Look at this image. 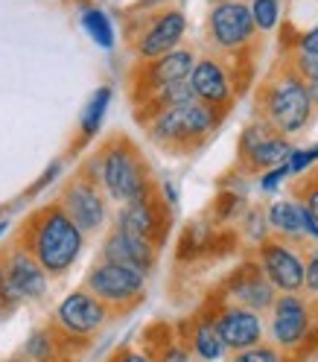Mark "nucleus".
<instances>
[{
  "mask_svg": "<svg viewBox=\"0 0 318 362\" xmlns=\"http://www.w3.org/2000/svg\"><path fill=\"white\" fill-rule=\"evenodd\" d=\"M15 243L24 245L44 266L47 275L59 278L64 272H71L73 263L79 260L85 248V231L59 202H50V205H41L38 211L30 214V219L20 225Z\"/></svg>",
  "mask_w": 318,
  "mask_h": 362,
  "instance_id": "f257e3e1",
  "label": "nucleus"
},
{
  "mask_svg": "<svg viewBox=\"0 0 318 362\" xmlns=\"http://www.w3.org/2000/svg\"><path fill=\"white\" fill-rule=\"evenodd\" d=\"M82 167L100 181L105 196L117 205H131V202L158 193L146 158L126 134H111Z\"/></svg>",
  "mask_w": 318,
  "mask_h": 362,
  "instance_id": "f03ea898",
  "label": "nucleus"
},
{
  "mask_svg": "<svg viewBox=\"0 0 318 362\" xmlns=\"http://www.w3.org/2000/svg\"><path fill=\"white\" fill-rule=\"evenodd\" d=\"M312 94L310 85L292 71V64L283 62L269 74V79L260 85L257 94V117L266 120L271 129L283 138H292L307 129L312 120Z\"/></svg>",
  "mask_w": 318,
  "mask_h": 362,
  "instance_id": "7ed1b4c3",
  "label": "nucleus"
},
{
  "mask_svg": "<svg viewBox=\"0 0 318 362\" xmlns=\"http://www.w3.org/2000/svg\"><path fill=\"white\" fill-rule=\"evenodd\" d=\"M219 123H222V111L193 100L184 105H172V108L158 111L143 126L149 132L152 144H158L167 152H175V155H187V152L199 149L201 144H208L211 134L219 129Z\"/></svg>",
  "mask_w": 318,
  "mask_h": 362,
  "instance_id": "20e7f679",
  "label": "nucleus"
},
{
  "mask_svg": "<svg viewBox=\"0 0 318 362\" xmlns=\"http://www.w3.org/2000/svg\"><path fill=\"white\" fill-rule=\"evenodd\" d=\"M146 278L143 272L129 269V266H117L100 260L88 269L85 275V289L94 292V296L111 310V313H126L131 307H138L146 296Z\"/></svg>",
  "mask_w": 318,
  "mask_h": 362,
  "instance_id": "39448f33",
  "label": "nucleus"
},
{
  "mask_svg": "<svg viewBox=\"0 0 318 362\" xmlns=\"http://www.w3.org/2000/svg\"><path fill=\"white\" fill-rule=\"evenodd\" d=\"M257 24L248 4L240 0H219L208 15V38L211 44L225 53V56H237L242 59L257 41Z\"/></svg>",
  "mask_w": 318,
  "mask_h": 362,
  "instance_id": "423d86ee",
  "label": "nucleus"
},
{
  "mask_svg": "<svg viewBox=\"0 0 318 362\" xmlns=\"http://www.w3.org/2000/svg\"><path fill=\"white\" fill-rule=\"evenodd\" d=\"M315 327V313L307 298H301L298 292H286L278 296V301L269 310V339L271 345H278L286 354L301 351Z\"/></svg>",
  "mask_w": 318,
  "mask_h": 362,
  "instance_id": "0eeeda50",
  "label": "nucleus"
},
{
  "mask_svg": "<svg viewBox=\"0 0 318 362\" xmlns=\"http://www.w3.org/2000/svg\"><path fill=\"white\" fill-rule=\"evenodd\" d=\"M254 260L263 269V275L269 278V284L275 286L281 296H286V292H304L307 255L301 252L298 243H289V240H281V237H269L266 243L257 245Z\"/></svg>",
  "mask_w": 318,
  "mask_h": 362,
  "instance_id": "6e6552de",
  "label": "nucleus"
},
{
  "mask_svg": "<svg viewBox=\"0 0 318 362\" xmlns=\"http://www.w3.org/2000/svg\"><path fill=\"white\" fill-rule=\"evenodd\" d=\"M59 205L71 214V219L85 234L102 231V225L108 219V196L100 187V181L85 167L73 178H67V185L61 187V196H59Z\"/></svg>",
  "mask_w": 318,
  "mask_h": 362,
  "instance_id": "1a4fd4ad",
  "label": "nucleus"
},
{
  "mask_svg": "<svg viewBox=\"0 0 318 362\" xmlns=\"http://www.w3.org/2000/svg\"><path fill=\"white\" fill-rule=\"evenodd\" d=\"M289 138L278 134L266 120H252L240 134V167L252 175H260L266 170L283 167L292 155Z\"/></svg>",
  "mask_w": 318,
  "mask_h": 362,
  "instance_id": "9d476101",
  "label": "nucleus"
},
{
  "mask_svg": "<svg viewBox=\"0 0 318 362\" xmlns=\"http://www.w3.org/2000/svg\"><path fill=\"white\" fill-rule=\"evenodd\" d=\"M111 313L94 292H88L85 286L82 289H73L67 292L61 298V304L56 307V322L53 327L64 336V339H88L94 336L97 330L105 327V322L111 319Z\"/></svg>",
  "mask_w": 318,
  "mask_h": 362,
  "instance_id": "9b49d317",
  "label": "nucleus"
},
{
  "mask_svg": "<svg viewBox=\"0 0 318 362\" xmlns=\"http://www.w3.org/2000/svg\"><path fill=\"white\" fill-rule=\"evenodd\" d=\"M190 85H193V94L199 103L211 105L216 111H228L240 94V85L231 74V67L225 64V59L216 56H201L190 74Z\"/></svg>",
  "mask_w": 318,
  "mask_h": 362,
  "instance_id": "f8f14e48",
  "label": "nucleus"
},
{
  "mask_svg": "<svg viewBox=\"0 0 318 362\" xmlns=\"http://www.w3.org/2000/svg\"><path fill=\"white\" fill-rule=\"evenodd\" d=\"M213 319H216L219 336H222L225 348H228V354H240V351H248V348L266 342L269 325L263 319V313L225 301L213 310Z\"/></svg>",
  "mask_w": 318,
  "mask_h": 362,
  "instance_id": "ddd939ff",
  "label": "nucleus"
},
{
  "mask_svg": "<svg viewBox=\"0 0 318 362\" xmlns=\"http://www.w3.org/2000/svg\"><path fill=\"white\" fill-rule=\"evenodd\" d=\"M196 53L190 47H178L161 59H155V62H141L138 67V79H134V100H138V105L152 97L155 90H161L172 82H184L190 79L193 74V67H196Z\"/></svg>",
  "mask_w": 318,
  "mask_h": 362,
  "instance_id": "4468645a",
  "label": "nucleus"
},
{
  "mask_svg": "<svg viewBox=\"0 0 318 362\" xmlns=\"http://www.w3.org/2000/svg\"><path fill=\"white\" fill-rule=\"evenodd\" d=\"M114 225L161 248V243L167 240V231H170V205L158 193H152L141 202H131V205H120Z\"/></svg>",
  "mask_w": 318,
  "mask_h": 362,
  "instance_id": "2eb2a0df",
  "label": "nucleus"
},
{
  "mask_svg": "<svg viewBox=\"0 0 318 362\" xmlns=\"http://www.w3.org/2000/svg\"><path fill=\"white\" fill-rule=\"evenodd\" d=\"M184 33H187V15L181 9H164L134 38V53H138L141 62H155V59L178 50Z\"/></svg>",
  "mask_w": 318,
  "mask_h": 362,
  "instance_id": "dca6fc26",
  "label": "nucleus"
},
{
  "mask_svg": "<svg viewBox=\"0 0 318 362\" xmlns=\"http://www.w3.org/2000/svg\"><path fill=\"white\" fill-rule=\"evenodd\" d=\"M281 292L269 284V278L263 275V269L257 266V260H248L240 269L231 272V278L225 281V301L248 307L254 313H269L271 304L278 301Z\"/></svg>",
  "mask_w": 318,
  "mask_h": 362,
  "instance_id": "f3484780",
  "label": "nucleus"
},
{
  "mask_svg": "<svg viewBox=\"0 0 318 362\" xmlns=\"http://www.w3.org/2000/svg\"><path fill=\"white\" fill-rule=\"evenodd\" d=\"M0 255H4V269H6L9 286L18 296V301H38L44 292H47L50 275L20 243H12L6 252L0 248Z\"/></svg>",
  "mask_w": 318,
  "mask_h": 362,
  "instance_id": "a211bd4d",
  "label": "nucleus"
},
{
  "mask_svg": "<svg viewBox=\"0 0 318 362\" xmlns=\"http://www.w3.org/2000/svg\"><path fill=\"white\" fill-rule=\"evenodd\" d=\"M100 260H108V263H117V266H129V269H138L143 275L155 269L158 263V245L143 240V237H134L123 228H111L102 240V252H100Z\"/></svg>",
  "mask_w": 318,
  "mask_h": 362,
  "instance_id": "6ab92c4d",
  "label": "nucleus"
},
{
  "mask_svg": "<svg viewBox=\"0 0 318 362\" xmlns=\"http://www.w3.org/2000/svg\"><path fill=\"white\" fill-rule=\"evenodd\" d=\"M266 216H269V228H271V237H281V240H289V243H304L307 240V211L301 205L298 196H289V199H275L271 205L266 208Z\"/></svg>",
  "mask_w": 318,
  "mask_h": 362,
  "instance_id": "aec40b11",
  "label": "nucleus"
},
{
  "mask_svg": "<svg viewBox=\"0 0 318 362\" xmlns=\"http://www.w3.org/2000/svg\"><path fill=\"white\" fill-rule=\"evenodd\" d=\"M187 327H190V333H187L184 342L199 362H222L225 356H231L222 342V336H219L213 313H199L196 319H190Z\"/></svg>",
  "mask_w": 318,
  "mask_h": 362,
  "instance_id": "412c9836",
  "label": "nucleus"
},
{
  "mask_svg": "<svg viewBox=\"0 0 318 362\" xmlns=\"http://www.w3.org/2000/svg\"><path fill=\"white\" fill-rule=\"evenodd\" d=\"M111 100H114V90H111V85H100L94 94H90V100H88L85 108H82V117H79L82 141H90V138H94V134L102 129V120H105V115H108Z\"/></svg>",
  "mask_w": 318,
  "mask_h": 362,
  "instance_id": "4be33fe9",
  "label": "nucleus"
},
{
  "mask_svg": "<svg viewBox=\"0 0 318 362\" xmlns=\"http://www.w3.org/2000/svg\"><path fill=\"white\" fill-rule=\"evenodd\" d=\"M82 27H85V33L94 38V44L97 47H102V50H111L114 47V24H111V18L102 12V9H97V6H90V9H85L82 12Z\"/></svg>",
  "mask_w": 318,
  "mask_h": 362,
  "instance_id": "5701e85b",
  "label": "nucleus"
},
{
  "mask_svg": "<svg viewBox=\"0 0 318 362\" xmlns=\"http://www.w3.org/2000/svg\"><path fill=\"white\" fill-rule=\"evenodd\" d=\"M56 327H41V330H33L30 339H27V348H24V356H30L33 362H56V354H59V342H56Z\"/></svg>",
  "mask_w": 318,
  "mask_h": 362,
  "instance_id": "b1692460",
  "label": "nucleus"
},
{
  "mask_svg": "<svg viewBox=\"0 0 318 362\" xmlns=\"http://www.w3.org/2000/svg\"><path fill=\"white\" fill-rule=\"evenodd\" d=\"M228 362H289V354L281 351L278 345L271 342H260L248 351H240V354H231Z\"/></svg>",
  "mask_w": 318,
  "mask_h": 362,
  "instance_id": "393cba45",
  "label": "nucleus"
},
{
  "mask_svg": "<svg viewBox=\"0 0 318 362\" xmlns=\"http://www.w3.org/2000/svg\"><path fill=\"white\" fill-rule=\"evenodd\" d=\"M252 6V15H254V24L260 33H271L278 24H281V0H254Z\"/></svg>",
  "mask_w": 318,
  "mask_h": 362,
  "instance_id": "a878e982",
  "label": "nucleus"
},
{
  "mask_svg": "<svg viewBox=\"0 0 318 362\" xmlns=\"http://www.w3.org/2000/svg\"><path fill=\"white\" fill-rule=\"evenodd\" d=\"M289 64H292V71L298 74L307 85H315L318 82V53H307V50H295L289 59H286Z\"/></svg>",
  "mask_w": 318,
  "mask_h": 362,
  "instance_id": "bb28decb",
  "label": "nucleus"
},
{
  "mask_svg": "<svg viewBox=\"0 0 318 362\" xmlns=\"http://www.w3.org/2000/svg\"><path fill=\"white\" fill-rule=\"evenodd\" d=\"M292 196L301 199L307 216L318 225V175L315 178H304V181H295V193Z\"/></svg>",
  "mask_w": 318,
  "mask_h": 362,
  "instance_id": "cd10ccee",
  "label": "nucleus"
},
{
  "mask_svg": "<svg viewBox=\"0 0 318 362\" xmlns=\"http://www.w3.org/2000/svg\"><path fill=\"white\" fill-rule=\"evenodd\" d=\"M315 164H318V144H315V146H307V149H292L289 161H286L292 178H301V175H304L307 170H312Z\"/></svg>",
  "mask_w": 318,
  "mask_h": 362,
  "instance_id": "c85d7f7f",
  "label": "nucleus"
},
{
  "mask_svg": "<svg viewBox=\"0 0 318 362\" xmlns=\"http://www.w3.org/2000/svg\"><path fill=\"white\" fill-rule=\"evenodd\" d=\"M155 362H193L196 356L190 354L187 342H175V339H167V342L161 345V351L152 354Z\"/></svg>",
  "mask_w": 318,
  "mask_h": 362,
  "instance_id": "c756f323",
  "label": "nucleus"
},
{
  "mask_svg": "<svg viewBox=\"0 0 318 362\" xmlns=\"http://www.w3.org/2000/svg\"><path fill=\"white\" fill-rule=\"evenodd\" d=\"M292 178V173H289V167L283 164V167H275V170H266V173H260V178H257V187L263 190V193H275L283 181H289Z\"/></svg>",
  "mask_w": 318,
  "mask_h": 362,
  "instance_id": "7c9ffc66",
  "label": "nucleus"
},
{
  "mask_svg": "<svg viewBox=\"0 0 318 362\" xmlns=\"http://www.w3.org/2000/svg\"><path fill=\"white\" fill-rule=\"evenodd\" d=\"M304 292H310L312 298H318V245H312L307 252V281Z\"/></svg>",
  "mask_w": 318,
  "mask_h": 362,
  "instance_id": "2f4dec72",
  "label": "nucleus"
},
{
  "mask_svg": "<svg viewBox=\"0 0 318 362\" xmlns=\"http://www.w3.org/2000/svg\"><path fill=\"white\" fill-rule=\"evenodd\" d=\"M108 362H155L149 351H138V348H120Z\"/></svg>",
  "mask_w": 318,
  "mask_h": 362,
  "instance_id": "473e14b6",
  "label": "nucleus"
},
{
  "mask_svg": "<svg viewBox=\"0 0 318 362\" xmlns=\"http://www.w3.org/2000/svg\"><path fill=\"white\" fill-rule=\"evenodd\" d=\"M295 50H307V53H318V24L307 33L298 35V41H295Z\"/></svg>",
  "mask_w": 318,
  "mask_h": 362,
  "instance_id": "72a5a7b5",
  "label": "nucleus"
},
{
  "mask_svg": "<svg viewBox=\"0 0 318 362\" xmlns=\"http://www.w3.org/2000/svg\"><path fill=\"white\" fill-rule=\"evenodd\" d=\"M59 170H61V164H59V161H56V164H53V167H50V170H47V173H44V175H41V181H38V185H35V187H33V190H30V193H38V190H41V187H44V185H50V181H53V178H56V175H59Z\"/></svg>",
  "mask_w": 318,
  "mask_h": 362,
  "instance_id": "f704fd0d",
  "label": "nucleus"
},
{
  "mask_svg": "<svg viewBox=\"0 0 318 362\" xmlns=\"http://www.w3.org/2000/svg\"><path fill=\"white\" fill-rule=\"evenodd\" d=\"M310 94H312V103L318 105V82H315V85H310Z\"/></svg>",
  "mask_w": 318,
  "mask_h": 362,
  "instance_id": "c9c22d12",
  "label": "nucleus"
},
{
  "mask_svg": "<svg viewBox=\"0 0 318 362\" xmlns=\"http://www.w3.org/2000/svg\"><path fill=\"white\" fill-rule=\"evenodd\" d=\"M6 231H9V222H0V237H4Z\"/></svg>",
  "mask_w": 318,
  "mask_h": 362,
  "instance_id": "e433bc0d",
  "label": "nucleus"
},
{
  "mask_svg": "<svg viewBox=\"0 0 318 362\" xmlns=\"http://www.w3.org/2000/svg\"><path fill=\"white\" fill-rule=\"evenodd\" d=\"M9 362H33L30 356H15V359H9Z\"/></svg>",
  "mask_w": 318,
  "mask_h": 362,
  "instance_id": "4c0bfd02",
  "label": "nucleus"
},
{
  "mask_svg": "<svg viewBox=\"0 0 318 362\" xmlns=\"http://www.w3.org/2000/svg\"><path fill=\"white\" fill-rule=\"evenodd\" d=\"M240 4H254V0H240Z\"/></svg>",
  "mask_w": 318,
  "mask_h": 362,
  "instance_id": "58836bf2",
  "label": "nucleus"
}]
</instances>
